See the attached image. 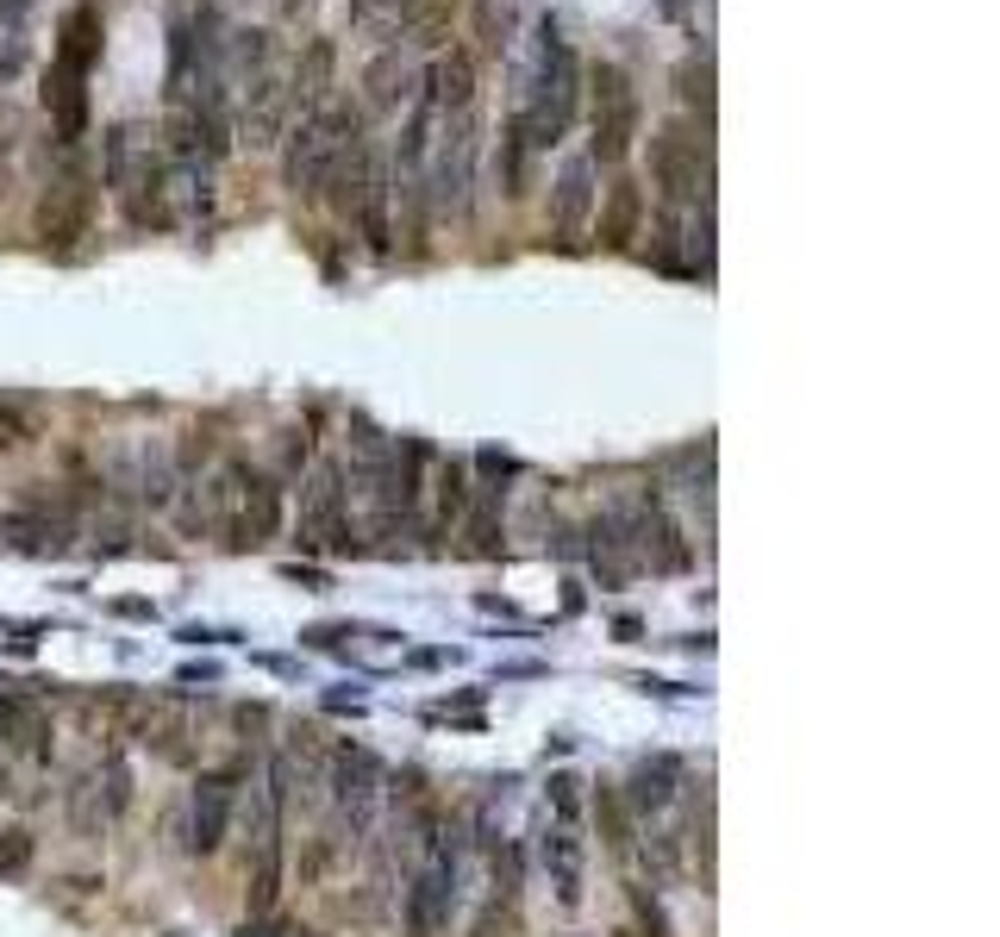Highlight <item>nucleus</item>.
<instances>
[{
    "mask_svg": "<svg viewBox=\"0 0 1000 937\" xmlns=\"http://www.w3.org/2000/svg\"><path fill=\"white\" fill-rule=\"evenodd\" d=\"M401 39L413 44H444L450 39V0H401Z\"/></svg>",
    "mask_w": 1000,
    "mask_h": 937,
    "instance_id": "nucleus-21",
    "label": "nucleus"
},
{
    "mask_svg": "<svg viewBox=\"0 0 1000 937\" xmlns=\"http://www.w3.org/2000/svg\"><path fill=\"white\" fill-rule=\"evenodd\" d=\"M363 88H369V107H376V113H394V107L413 95V76H406L401 51H376L363 69Z\"/></svg>",
    "mask_w": 1000,
    "mask_h": 937,
    "instance_id": "nucleus-20",
    "label": "nucleus"
},
{
    "mask_svg": "<svg viewBox=\"0 0 1000 937\" xmlns=\"http://www.w3.org/2000/svg\"><path fill=\"white\" fill-rule=\"evenodd\" d=\"M331 76H338V51H331V39H313L307 51H301V69H294L289 100L294 107H307V113L331 107Z\"/></svg>",
    "mask_w": 1000,
    "mask_h": 937,
    "instance_id": "nucleus-15",
    "label": "nucleus"
},
{
    "mask_svg": "<svg viewBox=\"0 0 1000 937\" xmlns=\"http://www.w3.org/2000/svg\"><path fill=\"white\" fill-rule=\"evenodd\" d=\"M682 100H688V107H700V113L713 107V63L707 57H688V63H682Z\"/></svg>",
    "mask_w": 1000,
    "mask_h": 937,
    "instance_id": "nucleus-26",
    "label": "nucleus"
},
{
    "mask_svg": "<svg viewBox=\"0 0 1000 937\" xmlns=\"http://www.w3.org/2000/svg\"><path fill=\"white\" fill-rule=\"evenodd\" d=\"M632 537L644 544V556H651V569H656V575H675V569H688V563H694L688 544H682V532L670 525V513H663L656 500H644V506H638Z\"/></svg>",
    "mask_w": 1000,
    "mask_h": 937,
    "instance_id": "nucleus-11",
    "label": "nucleus"
},
{
    "mask_svg": "<svg viewBox=\"0 0 1000 937\" xmlns=\"http://www.w3.org/2000/svg\"><path fill=\"white\" fill-rule=\"evenodd\" d=\"M469 537H476V544H469V556H494L500 551V506H494V494L476 506V519H469Z\"/></svg>",
    "mask_w": 1000,
    "mask_h": 937,
    "instance_id": "nucleus-25",
    "label": "nucleus"
},
{
    "mask_svg": "<svg viewBox=\"0 0 1000 937\" xmlns=\"http://www.w3.org/2000/svg\"><path fill=\"white\" fill-rule=\"evenodd\" d=\"M651 175H656V188H663V200H670V207L694 200L700 175H707V144H700L688 126H670V132L651 144Z\"/></svg>",
    "mask_w": 1000,
    "mask_h": 937,
    "instance_id": "nucleus-6",
    "label": "nucleus"
},
{
    "mask_svg": "<svg viewBox=\"0 0 1000 937\" xmlns=\"http://www.w3.org/2000/svg\"><path fill=\"white\" fill-rule=\"evenodd\" d=\"M469 156H476V138H469V113H457V132H444V156H438V207H463L469 200Z\"/></svg>",
    "mask_w": 1000,
    "mask_h": 937,
    "instance_id": "nucleus-16",
    "label": "nucleus"
},
{
    "mask_svg": "<svg viewBox=\"0 0 1000 937\" xmlns=\"http://www.w3.org/2000/svg\"><path fill=\"white\" fill-rule=\"evenodd\" d=\"M301 544L319 551V544H350V525H345V469L338 462H319L313 481L301 488Z\"/></svg>",
    "mask_w": 1000,
    "mask_h": 937,
    "instance_id": "nucleus-4",
    "label": "nucleus"
},
{
    "mask_svg": "<svg viewBox=\"0 0 1000 937\" xmlns=\"http://www.w3.org/2000/svg\"><path fill=\"white\" fill-rule=\"evenodd\" d=\"M282 532V481L257 476V469H238V513H231V537L238 544H270Z\"/></svg>",
    "mask_w": 1000,
    "mask_h": 937,
    "instance_id": "nucleus-9",
    "label": "nucleus"
},
{
    "mask_svg": "<svg viewBox=\"0 0 1000 937\" xmlns=\"http://www.w3.org/2000/svg\"><path fill=\"white\" fill-rule=\"evenodd\" d=\"M544 875H551L563 906L576 913L581 906V825H551L544 831Z\"/></svg>",
    "mask_w": 1000,
    "mask_h": 937,
    "instance_id": "nucleus-10",
    "label": "nucleus"
},
{
    "mask_svg": "<svg viewBox=\"0 0 1000 937\" xmlns=\"http://www.w3.org/2000/svg\"><path fill=\"white\" fill-rule=\"evenodd\" d=\"M588 207H595V163L576 156V163L557 175V231H563V244L588 226Z\"/></svg>",
    "mask_w": 1000,
    "mask_h": 937,
    "instance_id": "nucleus-18",
    "label": "nucleus"
},
{
    "mask_svg": "<svg viewBox=\"0 0 1000 937\" xmlns=\"http://www.w3.org/2000/svg\"><path fill=\"white\" fill-rule=\"evenodd\" d=\"M282 119H289V88L275 76H257V88L244 100V144L250 151H270L282 138Z\"/></svg>",
    "mask_w": 1000,
    "mask_h": 937,
    "instance_id": "nucleus-13",
    "label": "nucleus"
},
{
    "mask_svg": "<svg viewBox=\"0 0 1000 937\" xmlns=\"http://www.w3.org/2000/svg\"><path fill=\"white\" fill-rule=\"evenodd\" d=\"M32 831H0V875H20L25 862H32Z\"/></svg>",
    "mask_w": 1000,
    "mask_h": 937,
    "instance_id": "nucleus-27",
    "label": "nucleus"
},
{
    "mask_svg": "<svg viewBox=\"0 0 1000 937\" xmlns=\"http://www.w3.org/2000/svg\"><path fill=\"white\" fill-rule=\"evenodd\" d=\"M588 119H595V156L588 163H626L638 138V88L619 63H600L588 76Z\"/></svg>",
    "mask_w": 1000,
    "mask_h": 937,
    "instance_id": "nucleus-2",
    "label": "nucleus"
},
{
    "mask_svg": "<svg viewBox=\"0 0 1000 937\" xmlns=\"http://www.w3.org/2000/svg\"><path fill=\"white\" fill-rule=\"evenodd\" d=\"M238 782L244 769H213L194 782V806H188V850L194 857H213L226 843V825H231V806H238Z\"/></svg>",
    "mask_w": 1000,
    "mask_h": 937,
    "instance_id": "nucleus-5",
    "label": "nucleus"
},
{
    "mask_svg": "<svg viewBox=\"0 0 1000 937\" xmlns=\"http://www.w3.org/2000/svg\"><path fill=\"white\" fill-rule=\"evenodd\" d=\"M132 806V769H126V750H107V819H126Z\"/></svg>",
    "mask_w": 1000,
    "mask_h": 937,
    "instance_id": "nucleus-24",
    "label": "nucleus"
},
{
    "mask_svg": "<svg viewBox=\"0 0 1000 937\" xmlns=\"http://www.w3.org/2000/svg\"><path fill=\"white\" fill-rule=\"evenodd\" d=\"M100 57V13L95 7H76L69 20H63V44H57V69H69V76H88Z\"/></svg>",
    "mask_w": 1000,
    "mask_h": 937,
    "instance_id": "nucleus-19",
    "label": "nucleus"
},
{
    "mask_svg": "<svg viewBox=\"0 0 1000 937\" xmlns=\"http://www.w3.org/2000/svg\"><path fill=\"white\" fill-rule=\"evenodd\" d=\"M151 163H156L151 138L138 132V126H113V132H107V188L113 194H132Z\"/></svg>",
    "mask_w": 1000,
    "mask_h": 937,
    "instance_id": "nucleus-14",
    "label": "nucleus"
},
{
    "mask_svg": "<svg viewBox=\"0 0 1000 937\" xmlns=\"http://www.w3.org/2000/svg\"><path fill=\"white\" fill-rule=\"evenodd\" d=\"M0 800H7V763H0Z\"/></svg>",
    "mask_w": 1000,
    "mask_h": 937,
    "instance_id": "nucleus-28",
    "label": "nucleus"
},
{
    "mask_svg": "<svg viewBox=\"0 0 1000 937\" xmlns=\"http://www.w3.org/2000/svg\"><path fill=\"white\" fill-rule=\"evenodd\" d=\"M638 226H644V194H638L632 175H619L613 188H607V207H600V244L626 250L638 238Z\"/></svg>",
    "mask_w": 1000,
    "mask_h": 937,
    "instance_id": "nucleus-17",
    "label": "nucleus"
},
{
    "mask_svg": "<svg viewBox=\"0 0 1000 937\" xmlns=\"http://www.w3.org/2000/svg\"><path fill=\"white\" fill-rule=\"evenodd\" d=\"M457 843H450V831H438L432 838V850H425L420 875H413V887H406V931L413 937H438L444 925H450V906H457Z\"/></svg>",
    "mask_w": 1000,
    "mask_h": 937,
    "instance_id": "nucleus-3",
    "label": "nucleus"
},
{
    "mask_svg": "<svg viewBox=\"0 0 1000 937\" xmlns=\"http://www.w3.org/2000/svg\"><path fill=\"white\" fill-rule=\"evenodd\" d=\"M88 219H95V188H88V175L63 170L39 200V238L44 244H76L81 231H88Z\"/></svg>",
    "mask_w": 1000,
    "mask_h": 937,
    "instance_id": "nucleus-7",
    "label": "nucleus"
},
{
    "mask_svg": "<svg viewBox=\"0 0 1000 937\" xmlns=\"http://www.w3.org/2000/svg\"><path fill=\"white\" fill-rule=\"evenodd\" d=\"M357 126H363V113H357V107H319V113L301 126V138L289 144L282 182H289L301 200H313V194L331 182V170L345 163V151L357 144Z\"/></svg>",
    "mask_w": 1000,
    "mask_h": 937,
    "instance_id": "nucleus-1",
    "label": "nucleus"
},
{
    "mask_svg": "<svg viewBox=\"0 0 1000 937\" xmlns=\"http://www.w3.org/2000/svg\"><path fill=\"white\" fill-rule=\"evenodd\" d=\"M425 100L438 113H469V100H476V57L469 51H444L432 63V76H425Z\"/></svg>",
    "mask_w": 1000,
    "mask_h": 937,
    "instance_id": "nucleus-12",
    "label": "nucleus"
},
{
    "mask_svg": "<svg viewBox=\"0 0 1000 937\" xmlns=\"http://www.w3.org/2000/svg\"><path fill=\"white\" fill-rule=\"evenodd\" d=\"M469 506H476V494H469V469H463V462H444V476H438V525H444V532L463 525Z\"/></svg>",
    "mask_w": 1000,
    "mask_h": 937,
    "instance_id": "nucleus-23",
    "label": "nucleus"
},
{
    "mask_svg": "<svg viewBox=\"0 0 1000 937\" xmlns=\"http://www.w3.org/2000/svg\"><path fill=\"white\" fill-rule=\"evenodd\" d=\"M376 782H382V769L369 763L363 750H345L338 763H331V806H338V819L350 825V843L369 831V819H376Z\"/></svg>",
    "mask_w": 1000,
    "mask_h": 937,
    "instance_id": "nucleus-8",
    "label": "nucleus"
},
{
    "mask_svg": "<svg viewBox=\"0 0 1000 937\" xmlns=\"http://www.w3.org/2000/svg\"><path fill=\"white\" fill-rule=\"evenodd\" d=\"M670 775H675V763H644L632 775V787H626V806H632L638 819H651V813H663V806H670Z\"/></svg>",
    "mask_w": 1000,
    "mask_h": 937,
    "instance_id": "nucleus-22",
    "label": "nucleus"
}]
</instances>
